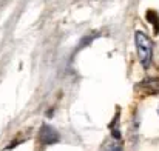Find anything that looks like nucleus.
<instances>
[{"label":"nucleus","instance_id":"1","mask_svg":"<svg viewBox=\"0 0 159 151\" xmlns=\"http://www.w3.org/2000/svg\"><path fill=\"white\" fill-rule=\"evenodd\" d=\"M134 43L139 62L144 68H148L153 60V42L152 39L144 33V31H136L134 33Z\"/></svg>","mask_w":159,"mask_h":151},{"label":"nucleus","instance_id":"3","mask_svg":"<svg viewBox=\"0 0 159 151\" xmlns=\"http://www.w3.org/2000/svg\"><path fill=\"white\" fill-rule=\"evenodd\" d=\"M141 90L147 94H159V79L153 77V79H145L142 80V83L139 85Z\"/></svg>","mask_w":159,"mask_h":151},{"label":"nucleus","instance_id":"2","mask_svg":"<svg viewBox=\"0 0 159 151\" xmlns=\"http://www.w3.org/2000/svg\"><path fill=\"white\" fill-rule=\"evenodd\" d=\"M60 139L59 133L54 130L53 127L50 125H42L40 131H39V142L43 144V145H51V144H56L57 140Z\"/></svg>","mask_w":159,"mask_h":151},{"label":"nucleus","instance_id":"4","mask_svg":"<svg viewBox=\"0 0 159 151\" xmlns=\"http://www.w3.org/2000/svg\"><path fill=\"white\" fill-rule=\"evenodd\" d=\"M102 151H122V147H120V144L117 140H110V142H107L104 145Z\"/></svg>","mask_w":159,"mask_h":151}]
</instances>
